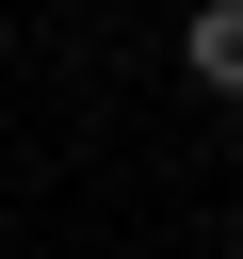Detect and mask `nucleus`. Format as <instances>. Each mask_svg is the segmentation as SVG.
<instances>
[{
  "instance_id": "1",
  "label": "nucleus",
  "mask_w": 243,
  "mask_h": 259,
  "mask_svg": "<svg viewBox=\"0 0 243 259\" xmlns=\"http://www.w3.org/2000/svg\"><path fill=\"white\" fill-rule=\"evenodd\" d=\"M178 65H194L211 97H243V0H194V32H178Z\"/></svg>"
}]
</instances>
